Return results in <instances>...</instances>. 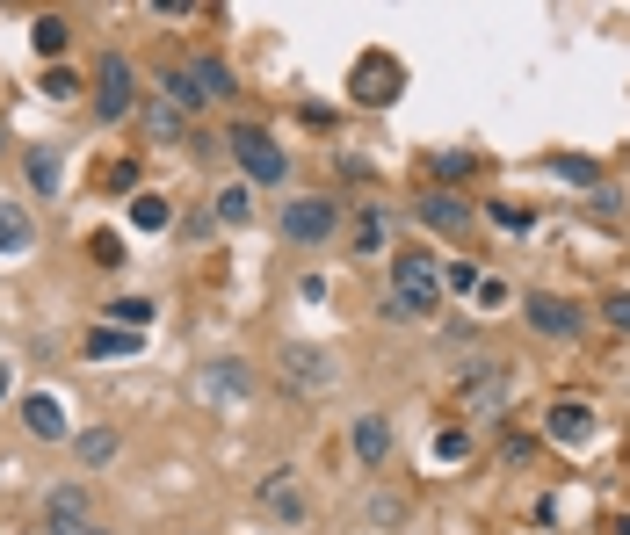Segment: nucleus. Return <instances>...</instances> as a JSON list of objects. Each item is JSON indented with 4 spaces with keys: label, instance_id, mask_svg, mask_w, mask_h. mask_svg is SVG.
<instances>
[{
    "label": "nucleus",
    "instance_id": "9b49d317",
    "mask_svg": "<svg viewBox=\"0 0 630 535\" xmlns=\"http://www.w3.org/2000/svg\"><path fill=\"white\" fill-rule=\"evenodd\" d=\"M544 434H551V442H565V449H580L587 434H594V413H587L580 398H558L551 413H544Z\"/></svg>",
    "mask_w": 630,
    "mask_h": 535
},
{
    "label": "nucleus",
    "instance_id": "c9c22d12",
    "mask_svg": "<svg viewBox=\"0 0 630 535\" xmlns=\"http://www.w3.org/2000/svg\"><path fill=\"white\" fill-rule=\"evenodd\" d=\"M73 535H102V528H73Z\"/></svg>",
    "mask_w": 630,
    "mask_h": 535
},
{
    "label": "nucleus",
    "instance_id": "0eeeda50",
    "mask_svg": "<svg viewBox=\"0 0 630 535\" xmlns=\"http://www.w3.org/2000/svg\"><path fill=\"white\" fill-rule=\"evenodd\" d=\"M232 152H239V167H247V181H283L290 174V160H283V145L268 138V131H232Z\"/></svg>",
    "mask_w": 630,
    "mask_h": 535
},
{
    "label": "nucleus",
    "instance_id": "6e6552de",
    "mask_svg": "<svg viewBox=\"0 0 630 535\" xmlns=\"http://www.w3.org/2000/svg\"><path fill=\"white\" fill-rule=\"evenodd\" d=\"M254 499H261V514H268V521H290V528L312 514V499H305V485H297V470H268Z\"/></svg>",
    "mask_w": 630,
    "mask_h": 535
},
{
    "label": "nucleus",
    "instance_id": "2eb2a0df",
    "mask_svg": "<svg viewBox=\"0 0 630 535\" xmlns=\"http://www.w3.org/2000/svg\"><path fill=\"white\" fill-rule=\"evenodd\" d=\"M348 246H355V254H363V261H370V254H384V246H392V210H377V203H370L363 217H355Z\"/></svg>",
    "mask_w": 630,
    "mask_h": 535
},
{
    "label": "nucleus",
    "instance_id": "f257e3e1",
    "mask_svg": "<svg viewBox=\"0 0 630 535\" xmlns=\"http://www.w3.org/2000/svg\"><path fill=\"white\" fill-rule=\"evenodd\" d=\"M435 304H442V261L428 246H399L392 290H384V319H435Z\"/></svg>",
    "mask_w": 630,
    "mask_h": 535
},
{
    "label": "nucleus",
    "instance_id": "423d86ee",
    "mask_svg": "<svg viewBox=\"0 0 630 535\" xmlns=\"http://www.w3.org/2000/svg\"><path fill=\"white\" fill-rule=\"evenodd\" d=\"M522 319L544 333V340H573V333H580V304H573V297H551V290H529V297H522Z\"/></svg>",
    "mask_w": 630,
    "mask_h": 535
},
{
    "label": "nucleus",
    "instance_id": "f03ea898",
    "mask_svg": "<svg viewBox=\"0 0 630 535\" xmlns=\"http://www.w3.org/2000/svg\"><path fill=\"white\" fill-rule=\"evenodd\" d=\"M399 87H406V66H399L392 51H363V58L348 66V94H355L363 109H384V102H399Z\"/></svg>",
    "mask_w": 630,
    "mask_h": 535
},
{
    "label": "nucleus",
    "instance_id": "f3484780",
    "mask_svg": "<svg viewBox=\"0 0 630 535\" xmlns=\"http://www.w3.org/2000/svg\"><path fill=\"white\" fill-rule=\"evenodd\" d=\"M355 456H363V463H384V456H392V420H384V413H363V420H355Z\"/></svg>",
    "mask_w": 630,
    "mask_h": 535
},
{
    "label": "nucleus",
    "instance_id": "a211bd4d",
    "mask_svg": "<svg viewBox=\"0 0 630 535\" xmlns=\"http://www.w3.org/2000/svg\"><path fill=\"white\" fill-rule=\"evenodd\" d=\"M58 181H66V160H58L51 145H37L29 152V188H37V196H58Z\"/></svg>",
    "mask_w": 630,
    "mask_h": 535
},
{
    "label": "nucleus",
    "instance_id": "4be33fe9",
    "mask_svg": "<svg viewBox=\"0 0 630 535\" xmlns=\"http://www.w3.org/2000/svg\"><path fill=\"white\" fill-rule=\"evenodd\" d=\"M66 37H73V29H66V15H37V22H29V44H37L44 58H58V51H66Z\"/></svg>",
    "mask_w": 630,
    "mask_h": 535
},
{
    "label": "nucleus",
    "instance_id": "39448f33",
    "mask_svg": "<svg viewBox=\"0 0 630 535\" xmlns=\"http://www.w3.org/2000/svg\"><path fill=\"white\" fill-rule=\"evenodd\" d=\"M334 225H341V210L326 203V196H297V203H283V239H297V246L334 239Z\"/></svg>",
    "mask_w": 630,
    "mask_h": 535
},
{
    "label": "nucleus",
    "instance_id": "20e7f679",
    "mask_svg": "<svg viewBox=\"0 0 630 535\" xmlns=\"http://www.w3.org/2000/svg\"><path fill=\"white\" fill-rule=\"evenodd\" d=\"M95 109L109 116V123H124L131 109H138V73H131V58H102V66H95Z\"/></svg>",
    "mask_w": 630,
    "mask_h": 535
},
{
    "label": "nucleus",
    "instance_id": "f704fd0d",
    "mask_svg": "<svg viewBox=\"0 0 630 535\" xmlns=\"http://www.w3.org/2000/svg\"><path fill=\"white\" fill-rule=\"evenodd\" d=\"M8 384H15V369H8V362H0V398H8Z\"/></svg>",
    "mask_w": 630,
    "mask_h": 535
},
{
    "label": "nucleus",
    "instance_id": "cd10ccee",
    "mask_svg": "<svg viewBox=\"0 0 630 535\" xmlns=\"http://www.w3.org/2000/svg\"><path fill=\"white\" fill-rule=\"evenodd\" d=\"M442 290H457V297H478V268H471V261H449V268H442Z\"/></svg>",
    "mask_w": 630,
    "mask_h": 535
},
{
    "label": "nucleus",
    "instance_id": "dca6fc26",
    "mask_svg": "<svg viewBox=\"0 0 630 535\" xmlns=\"http://www.w3.org/2000/svg\"><path fill=\"white\" fill-rule=\"evenodd\" d=\"M44 514H51V528H58V535H73V528H95V521H87V492H80V485H58Z\"/></svg>",
    "mask_w": 630,
    "mask_h": 535
},
{
    "label": "nucleus",
    "instance_id": "bb28decb",
    "mask_svg": "<svg viewBox=\"0 0 630 535\" xmlns=\"http://www.w3.org/2000/svg\"><path fill=\"white\" fill-rule=\"evenodd\" d=\"M182 109H174V102H153V109H145V131H153V138H174V131H182Z\"/></svg>",
    "mask_w": 630,
    "mask_h": 535
},
{
    "label": "nucleus",
    "instance_id": "393cba45",
    "mask_svg": "<svg viewBox=\"0 0 630 535\" xmlns=\"http://www.w3.org/2000/svg\"><path fill=\"white\" fill-rule=\"evenodd\" d=\"M167 217H174L167 196H131V225L138 232H167Z\"/></svg>",
    "mask_w": 630,
    "mask_h": 535
},
{
    "label": "nucleus",
    "instance_id": "4468645a",
    "mask_svg": "<svg viewBox=\"0 0 630 535\" xmlns=\"http://www.w3.org/2000/svg\"><path fill=\"white\" fill-rule=\"evenodd\" d=\"M138 340H145V333H124V326H95V333L80 340V355H87V362H124V355H138Z\"/></svg>",
    "mask_w": 630,
    "mask_h": 535
},
{
    "label": "nucleus",
    "instance_id": "ddd939ff",
    "mask_svg": "<svg viewBox=\"0 0 630 535\" xmlns=\"http://www.w3.org/2000/svg\"><path fill=\"white\" fill-rule=\"evenodd\" d=\"M22 427H29V434H44V442H66V405H58L51 391L22 398Z\"/></svg>",
    "mask_w": 630,
    "mask_h": 535
},
{
    "label": "nucleus",
    "instance_id": "f8f14e48",
    "mask_svg": "<svg viewBox=\"0 0 630 535\" xmlns=\"http://www.w3.org/2000/svg\"><path fill=\"white\" fill-rule=\"evenodd\" d=\"M420 225H435V232H471V203L464 196H449V188H435V196H420Z\"/></svg>",
    "mask_w": 630,
    "mask_h": 535
},
{
    "label": "nucleus",
    "instance_id": "c756f323",
    "mask_svg": "<svg viewBox=\"0 0 630 535\" xmlns=\"http://www.w3.org/2000/svg\"><path fill=\"white\" fill-rule=\"evenodd\" d=\"M493 225L500 232H529V210L522 203H493Z\"/></svg>",
    "mask_w": 630,
    "mask_h": 535
},
{
    "label": "nucleus",
    "instance_id": "aec40b11",
    "mask_svg": "<svg viewBox=\"0 0 630 535\" xmlns=\"http://www.w3.org/2000/svg\"><path fill=\"white\" fill-rule=\"evenodd\" d=\"M73 456H80L87 470H102V463H116V434H109V427H87V434H73Z\"/></svg>",
    "mask_w": 630,
    "mask_h": 535
},
{
    "label": "nucleus",
    "instance_id": "7ed1b4c3",
    "mask_svg": "<svg viewBox=\"0 0 630 535\" xmlns=\"http://www.w3.org/2000/svg\"><path fill=\"white\" fill-rule=\"evenodd\" d=\"M334 355L326 348H305V340H297V348H283V391H297V398H319V391H334Z\"/></svg>",
    "mask_w": 630,
    "mask_h": 535
},
{
    "label": "nucleus",
    "instance_id": "72a5a7b5",
    "mask_svg": "<svg viewBox=\"0 0 630 535\" xmlns=\"http://www.w3.org/2000/svg\"><path fill=\"white\" fill-rule=\"evenodd\" d=\"M464 449H471V442H464V427H449V434H442V442H435V463H457Z\"/></svg>",
    "mask_w": 630,
    "mask_h": 535
},
{
    "label": "nucleus",
    "instance_id": "9d476101",
    "mask_svg": "<svg viewBox=\"0 0 630 535\" xmlns=\"http://www.w3.org/2000/svg\"><path fill=\"white\" fill-rule=\"evenodd\" d=\"M210 405H239L254 391V376H247V362H203V384H196Z\"/></svg>",
    "mask_w": 630,
    "mask_h": 535
},
{
    "label": "nucleus",
    "instance_id": "473e14b6",
    "mask_svg": "<svg viewBox=\"0 0 630 535\" xmlns=\"http://www.w3.org/2000/svg\"><path fill=\"white\" fill-rule=\"evenodd\" d=\"M87 246H95V261H109V268L124 261V239H116V232H95V239H87Z\"/></svg>",
    "mask_w": 630,
    "mask_h": 535
},
{
    "label": "nucleus",
    "instance_id": "6ab92c4d",
    "mask_svg": "<svg viewBox=\"0 0 630 535\" xmlns=\"http://www.w3.org/2000/svg\"><path fill=\"white\" fill-rule=\"evenodd\" d=\"M196 87H203V102H232V66H225V58H196Z\"/></svg>",
    "mask_w": 630,
    "mask_h": 535
},
{
    "label": "nucleus",
    "instance_id": "5701e85b",
    "mask_svg": "<svg viewBox=\"0 0 630 535\" xmlns=\"http://www.w3.org/2000/svg\"><path fill=\"white\" fill-rule=\"evenodd\" d=\"M247 217H254V188H218V225H247Z\"/></svg>",
    "mask_w": 630,
    "mask_h": 535
},
{
    "label": "nucleus",
    "instance_id": "2f4dec72",
    "mask_svg": "<svg viewBox=\"0 0 630 535\" xmlns=\"http://www.w3.org/2000/svg\"><path fill=\"white\" fill-rule=\"evenodd\" d=\"M602 319H609V326H616V333H630V290H616V297H609V304H602Z\"/></svg>",
    "mask_w": 630,
    "mask_h": 535
},
{
    "label": "nucleus",
    "instance_id": "c85d7f7f",
    "mask_svg": "<svg viewBox=\"0 0 630 535\" xmlns=\"http://www.w3.org/2000/svg\"><path fill=\"white\" fill-rule=\"evenodd\" d=\"M551 174H558V181H580V188H594V160H573V152H558V160H551Z\"/></svg>",
    "mask_w": 630,
    "mask_h": 535
},
{
    "label": "nucleus",
    "instance_id": "b1692460",
    "mask_svg": "<svg viewBox=\"0 0 630 535\" xmlns=\"http://www.w3.org/2000/svg\"><path fill=\"white\" fill-rule=\"evenodd\" d=\"M160 102H174V109L189 116V109L203 102V87H196V73H167V80H160Z\"/></svg>",
    "mask_w": 630,
    "mask_h": 535
},
{
    "label": "nucleus",
    "instance_id": "a878e982",
    "mask_svg": "<svg viewBox=\"0 0 630 535\" xmlns=\"http://www.w3.org/2000/svg\"><path fill=\"white\" fill-rule=\"evenodd\" d=\"M109 319L124 326V333H145V326H153V304H145V297H124V304H109Z\"/></svg>",
    "mask_w": 630,
    "mask_h": 535
},
{
    "label": "nucleus",
    "instance_id": "7c9ffc66",
    "mask_svg": "<svg viewBox=\"0 0 630 535\" xmlns=\"http://www.w3.org/2000/svg\"><path fill=\"white\" fill-rule=\"evenodd\" d=\"M44 94H51V102H73V94H80V80H73L66 66H58V73H44Z\"/></svg>",
    "mask_w": 630,
    "mask_h": 535
},
{
    "label": "nucleus",
    "instance_id": "412c9836",
    "mask_svg": "<svg viewBox=\"0 0 630 535\" xmlns=\"http://www.w3.org/2000/svg\"><path fill=\"white\" fill-rule=\"evenodd\" d=\"M29 217H22V203H0V254H29Z\"/></svg>",
    "mask_w": 630,
    "mask_h": 535
},
{
    "label": "nucleus",
    "instance_id": "1a4fd4ad",
    "mask_svg": "<svg viewBox=\"0 0 630 535\" xmlns=\"http://www.w3.org/2000/svg\"><path fill=\"white\" fill-rule=\"evenodd\" d=\"M500 398H507V362H493V355L471 362L464 369V405H471V413H493Z\"/></svg>",
    "mask_w": 630,
    "mask_h": 535
}]
</instances>
